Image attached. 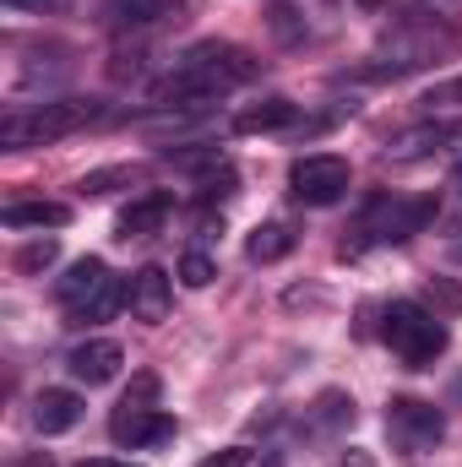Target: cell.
<instances>
[{
	"instance_id": "obj_1",
	"label": "cell",
	"mask_w": 462,
	"mask_h": 467,
	"mask_svg": "<svg viewBox=\"0 0 462 467\" xmlns=\"http://www.w3.org/2000/svg\"><path fill=\"white\" fill-rule=\"evenodd\" d=\"M256 77V55L224 44V38H207V44H191L158 82H152V104L158 109H207L213 99H224L234 88H245Z\"/></svg>"
},
{
	"instance_id": "obj_2",
	"label": "cell",
	"mask_w": 462,
	"mask_h": 467,
	"mask_svg": "<svg viewBox=\"0 0 462 467\" xmlns=\"http://www.w3.org/2000/svg\"><path fill=\"white\" fill-rule=\"evenodd\" d=\"M104 119L99 99H49V104H33V109H11L0 119V147L5 152H22V147H44V141H60V136H77L88 125Z\"/></svg>"
},
{
	"instance_id": "obj_3",
	"label": "cell",
	"mask_w": 462,
	"mask_h": 467,
	"mask_svg": "<svg viewBox=\"0 0 462 467\" xmlns=\"http://www.w3.org/2000/svg\"><path fill=\"white\" fill-rule=\"evenodd\" d=\"M452 49H457V33H446V27H436V22H414V27H397V33L381 44V55H370V60L359 66V77H364V82H392V77H408V71L436 66V60L452 55Z\"/></svg>"
},
{
	"instance_id": "obj_4",
	"label": "cell",
	"mask_w": 462,
	"mask_h": 467,
	"mask_svg": "<svg viewBox=\"0 0 462 467\" xmlns=\"http://www.w3.org/2000/svg\"><path fill=\"white\" fill-rule=\"evenodd\" d=\"M381 337H386V348L397 353L408 369H430L441 353H446V321L441 316H430L425 305H414V299H392V310H386V321H381Z\"/></svg>"
},
{
	"instance_id": "obj_5",
	"label": "cell",
	"mask_w": 462,
	"mask_h": 467,
	"mask_svg": "<svg viewBox=\"0 0 462 467\" xmlns=\"http://www.w3.org/2000/svg\"><path fill=\"white\" fill-rule=\"evenodd\" d=\"M60 305H66V316H71V327H93V321H110L120 310V283L115 272L99 261V255H82V261H71L66 266V277H60Z\"/></svg>"
},
{
	"instance_id": "obj_6",
	"label": "cell",
	"mask_w": 462,
	"mask_h": 467,
	"mask_svg": "<svg viewBox=\"0 0 462 467\" xmlns=\"http://www.w3.org/2000/svg\"><path fill=\"white\" fill-rule=\"evenodd\" d=\"M436 218V196H375L359 218V234L370 244H403Z\"/></svg>"
},
{
	"instance_id": "obj_7",
	"label": "cell",
	"mask_w": 462,
	"mask_h": 467,
	"mask_svg": "<svg viewBox=\"0 0 462 467\" xmlns=\"http://www.w3.org/2000/svg\"><path fill=\"white\" fill-rule=\"evenodd\" d=\"M386 430H392V441H397L408 457H425V451H436V446L446 441L441 408H430V402H419V397H392V402H386Z\"/></svg>"
},
{
	"instance_id": "obj_8",
	"label": "cell",
	"mask_w": 462,
	"mask_h": 467,
	"mask_svg": "<svg viewBox=\"0 0 462 467\" xmlns=\"http://www.w3.org/2000/svg\"><path fill=\"white\" fill-rule=\"evenodd\" d=\"M289 191L305 207H332V202L348 196V163L338 152H310L289 169Z\"/></svg>"
},
{
	"instance_id": "obj_9",
	"label": "cell",
	"mask_w": 462,
	"mask_h": 467,
	"mask_svg": "<svg viewBox=\"0 0 462 467\" xmlns=\"http://www.w3.org/2000/svg\"><path fill=\"white\" fill-rule=\"evenodd\" d=\"M110 435H115V446L147 451V446H163V441H174V419H169V413H158V408H115V419H110Z\"/></svg>"
},
{
	"instance_id": "obj_10",
	"label": "cell",
	"mask_w": 462,
	"mask_h": 467,
	"mask_svg": "<svg viewBox=\"0 0 462 467\" xmlns=\"http://www.w3.org/2000/svg\"><path fill=\"white\" fill-rule=\"evenodd\" d=\"M169 16H180V0H104L99 5V22L110 33H147Z\"/></svg>"
},
{
	"instance_id": "obj_11",
	"label": "cell",
	"mask_w": 462,
	"mask_h": 467,
	"mask_svg": "<svg viewBox=\"0 0 462 467\" xmlns=\"http://www.w3.org/2000/svg\"><path fill=\"white\" fill-rule=\"evenodd\" d=\"M125 305H131V316H136V321L158 327V321L169 316V305H174V283H169V272L142 266V272L131 277V288H125Z\"/></svg>"
},
{
	"instance_id": "obj_12",
	"label": "cell",
	"mask_w": 462,
	"mask_h": 467,
	"mask_svg": "<svg viewBox=\"0 0 462 467\" xmlns=\"http://www.w3.org/2000/svg\"><path fill=\"white\" fill-rule=\"evenodd\" d=\"M120 364H125V353H120L115 337H88V343H77L71 358H66V369H71L82 386H110L120 375Z\"/></svg>"
},
{
	"instance_id": "obj_13",
	"label": "cell",
	"mask_w": 462,
	"mask_h": 467,
	"mask_svg": "<svg viewBox=\"0 0 462 467\" xmlns=\"http://www.w3.org/2000/svg\"><path fill=\"white\" fill-rule=\"evenodd\" d=\"M169 213H174V196L169 191H147L115 218V239H152V234H163Z\"/></svg>"
},
{
	"instance_id": "obj_14",
	"label": "cell",
	"mask_w": 462,
	"mask_h": 467,
	"mask_svg": "<svg viewBox=\"0 0 462 467\" xmlns=\"http://www.w3.org/2000/svg\"><path fill=\"white\" fill-rule=\"evenodd\" d=\"M77 419H82V397L77 391H66V386H44L38 391V402H33L38 435H66V430H77Z\"/></svg>"
},
{
	"instance_id": "obj_15",
	"label": "cell",
	"mask_w": 462,
	"mask_h": 467,
	"mask_svg": "<svg viewBox=\"0 0 462 467\" xmlns=\"http://www.w3.org/2000/svg\"><path fill=\"white\" fill-rule=\"evenodd\" d=\"M0 218H5V229H66L71 207L66 202H11Z\"/></svg>"
},
{
	"instance_id": "obj_16",
	"label": "cell",
	"mask_w": 462,
	"mask_h": 467,
	"mask_svg": "<svg viewBox=\"0 0 462 467\" xmlns=\"http://www.w3.org/2000/svg\"><path fill=\"white\" fill-rule=\"evenodd\" d=\"M294 115H299V104H289V99H261V104H250V109L234 115V130H245V136L283 130V125H294Z\"/></svg>"
},
{
	"instance_id": "obj_17",
	"label": "cell",
	"mask_w": 462,
	"mask_h": 467,
	"mask_svg": "<svg viewBox=\"0 0 462 467\" xmlns=\"http://www.w3.org/2000/svg\"><path fill=\"white\" fill-rule=\"evenodd\" d=\"M294 244H299V239H294V229H289V223H261V229L245 239V255H250L256 266H272V261H283Z\"/></svg>"
},
{
	"instance_id": "obj_18",
	"label": "cell",
	"mask_w": 462,
	"mask_h": 467,
	"mask_svg": "<svg viewBox=\"0 0 462 467\" xmlns=\"http://www.w3.org/2000/svg\"><path fill=\"white\" fill-rule=\"evenodd\" d=\"M305 424H310V435H332V430L353 424V397H343V391H321Z\"/></svg>"
},
{
	"instance_id": "obj_19",
	"label": "cell",
	"mask_w": 462,
	"mask_h": 467,
	"mask_svg": "<svg viewBox=\"0 0 462 467\" xmlns=\"http://www.w3.org/2000/svg\"><path fill=\"white\" fill-rule=\"evenodd\" d=\"M218 277V261L207 255V250H185V261H180V283L185 288H207Z\"/></svg>"
},
{
	"instance_id": "obj_20",
	"label": "cell",
	"mask_w": 462,
	"mask_h": 467,
	"mask_svg": "<svg viewBox=\"0 0 462 467\" xmlns=\"http://www.w3.org/2000/svg\"><path fill=\"white\" fill-rule=\"evenodd\" d=\"M136 180H142V169H93L82 180V196H110L115 185H136Z\"/></svg>"
},
{
	"instance_id": "obj_21",
	"label": "cell",
	"mask_w": 462,
	"mask_h": 467,
	"mask_svg": "<svg viewBox=\"0 0 462 467\" xmlns=\"http://www.w3.org/2000/svg\"><path fill=\"white\" fill-rule=\"evenodd\" d=\"M120 408H158V375H152V369H142V375H136V386L125 391V402H120Z\"/></svg>"
},
{
	"instance_id": "obj_22",
	"label": "cell",
	"mask_w": 462,
	"mask_h": 467,
	"mask_svg": "<svg viewBox=\"0 0 462 467\" xmlns=\"http://www.w3.org/2000/svg\"><path fill=\"white\" fill-rule=\"evenodd\" d=\"M55 255H60V244H55V239H33V244L16 255V266H22V272H38V266H49Z\"/></svg>"
},
{
	"instance_id": "obj_23",
	"label": "cell",
	"mask_w": 462,
	"mask_h": 467,
	"mask_svg": "<svg viewBox=\"0 0 462 467\" xmlns=\"http://www.w3.org/2000/svg\"><path fill=\"white\" fill-rule=\"evenodd\" d=\"M425 104H430V109H462V77L441 82V88H430V93H425Z\"/></svg>"
},
{
	"instance_id": "obj_24",
	"label": "cell",
	"mask_w": 462,
	"mask_h": 467,
	"mask_svg": "<svg viewBox=\"0 0 462 467\" xmlns=\"http://www.w3.org/2000/svg\"><path fill=\"white\" fill-rule=\"evenodd\" d=\"M11 11H33V16H44V11H60L66 0H5Z\"/></svg>"
},
{
	"instance_id": "obj_25",
	"label": "cell",
	"mask_w": 462,
	"mask_h": 467,
	"mask_svg": "<svg viewBox=\"0 0 462 467\" xmlns=\"http://www.w3.org/2000/svg\"><path fill=\"white\" fill-rule=\"evenodd\" d=\"M430 294H436L446 310H462V288H452V283H430Z\"/></svg>"
},
{
	"instance_id": "obj_26",
	"label": "cell",
	"mask_w": 462,
	"mask_h": 467,
	"mask_svg": "<svg viewBox=\"0 0 462 467\" xmlns=\"http://www.w3.org/2000/svg\"><path fill=\"white\" fill-rule=\"evenodd\" d=\"M5 467H55V462H49V451H16Z\"/></svg>"
},
{
	"instance_id": "obj_27",
	"label": "cell",
	"mask_w": 462,
	"mask_h": 467,
	"mask_svg": "<svg viewBox=\"0 0 462 467\" xmlns=\"http://www.w3.org/2000/svg\"><path fill=\"white\" fill-rule=\"evenodd\" d=\"M338 467H375V457H370V451H359V446H348L343 457H338Z\"/></svg>"
},
{
	"instance_id": "obj_28",
	"label": "cell",
	"mask_w": 462,
	"mask_h": 467,
	"mask_svg": "<svg viewBox=\"0 0 462 467\" xmlns=\"http://www.w3.org/2000/svg\"><path fill=\"white\" fill-rule=\"evenodd\" d=\"M245 462H250V457H245V451L234 446V451H224V457H207L202 467H245Z\"/></svg>"
},
{
	"instance_id": "obj_29",
	"label": "cell",
	"mask_w": 462,
	"mask_h": 467,
	"mask_svg": "<svg viewBox=\"0 0 462 467\" xmlns=\"http://www.w3.org/2000/svg\"><path fill=\"white\" fill-rule=\"evenodd\" d=\"M77 467H136V462H115V457H93V462H77Z\"/></svg>"
},
{
	"instance_id": "obj_30",
	"label": "cell",
	"mask_w": 462,
	"mask_h": 467,
	"mask_svg": "<svg viewBox=\"0 0 462 467\" xmlns=\"http://www.w3.org/2000/svg\"><path fill=\"white\" fill-rule=\"evenodd\" d=\"M452 255H457V261H462V239H457V250H452Z\"/></svg>"
}]
</instances>
